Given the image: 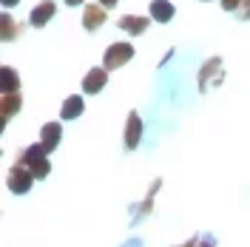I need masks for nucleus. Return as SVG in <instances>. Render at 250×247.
<instances>
[{
    "label": "nucleus",
    "instance_id": "ddd939ff",
    "mask_svg": "<svg viewBox=\"0 0 250 247\" xmlns=\"http://www.w3.org/2000/svg\"><path fill=\"white\" fill-rule=\"evenodd\" d=\"M222 9L225 12H233L242 20H250V0H222Z\"/></svg>",
    "mask_w": 250,
    "mask_h": 247
},
{
    "label": "nucleus",
    "instance_id": "39448f33",
    "mask_svg": "<svg viewBox=\"0 0 250 247\" xmlns=\"http://www.w3.org/2000/svg\"><path fill=\"white\" fill-rule=\"evenodd\" d=\"M105 82H108V71H105V68H91V71L85 74V80H83V91L97 94V91H103Z\"/></svg>",
    "mask_w": 250,
    "mask_h": 247
},
{
    "label": "nucleus",
    "instance_id": "9b49d317",
    "mask_svg": "<svg viewBox=\"0 0 250 247\" xmlns=\"http://www.w3.org/2000/svg\"><path fill=\"white\" fill-rule=\"evenodd\" d=\"M120 29L128 31V34H142V31L148 29V17H131V15H125V17H120Z\"/></svg>",
    "mask_w": 250,
    "mask_h": 247
},
{
    "label": "nucleus",
    "instance_id": "6e6552de",
    "mask_svg": "<svg viewBox=\"0 0 250 247\" xmlns=\"http://www.w3.org/2000/svg\"><path fill=\"white\" fill-rule=\"evenodd\" d=\"M54 12H57V6H54L51 0H43L40 6H34V9H31V26H37V29H40V26H46L48 20L54 17Z\"/></svg>",
    "mask_w": 250,
    "mask_h": 247
},
{
    "label": "nucleus",
    "instance_id": "7ed1b4c3",
    "mask_svg": "<svg viewBox=\"0 0 250 247\" xmlns=\"http://www.w3.org/2000/svg\"><path fill=\"white\" fill-rule=\"evenodd\" d=\"M131 57H134V46H128V43H114V46H108V51H105L103 65H105V68H120V65L128 62Z\"/></svg>",
    "mask_w": 250,
    "mask_h": 247
},
{
    "label": "nucleus",
    "instance_id": "a211bd4d",
    "mask_svg": "<svg viewBox=\"0 0 250 247\" xmlns=\"http://www.w3.org/2000/svg\"><path fill=\"white\" fill-rule=\"evenodd\" d=\"M196 247H213V242H210V239H205V242H199Z\"/></svg>",
    "mask_w": 250,
    "mask_h": 247
},
{
    "label": "nucleus",
    "instance_id": "9d476101",
    "mask_svg": "<svg viewBox=\"0 0 250 247\" xmlns=\"http://www.w3.org/2000/svg\"><path fill=\"white\" fill-rule=\"evenodd\" d=\"M20 88V77H17V71L12 65H3L0 68V91L3 94H17Z\"/></svg>",
    "mask_w": 250,
    "mask_h": 247
},
{
    "label": "nucleus",
    "instance_id": "dca6fc26",
    "mask_svg": "<svg viewBox=\"0 0 250 247\" xmlns=\"http://www.w3.org/2000/svg\"><path fill=\"white\" fill-rule=\"evenodd\" d=\"M20 111V94H3V120Z\"/></svg>",
    "mask_w": 250,
    "mask_h": 247
},
{
    "label": "nucleus",
    "instance_id": "f3484780",
    "mask_svg": "<svg viewBox=\"0 0 250 247\" xmlns=\"http://www.w3.org/2000/svg\"><path fill=\"white\" fill-rule=\"evenodd\" d=\"M117 3H120V0H100V6H103V9H111V6H117Z\"/></svg>",
    "mask_w": 250,
    "mask_h": 247
},
{
    "label": "nucleus",
    "instance_id": "f257e3e1",
    "mask_svg": "<svg viewBox=\"0 0 250 247\" xmlns=\"http://www.w3.org/2000/svg\"><path fill=\"white\" fill-rule=\"evenodd\" d=\"M46 148L43 145H31V148H26L23 151V156H20V165H26V168L34 173V179H43V176H48V159H46Z\"/></svg>",
    "mask_w": 250,
    "mask_h": 247
},
{
    "label": "nucleus",
    "instance_id": "aec40b11",
    "mask_svg": "<svg viewBox=\"0 0 250 247\" xmlns=\"http://www.w3.org/2000/svg\"><path fill=\"white\" fill-rule=\"evenodd\" d=\"M65 3H68V6H80V3H83V0H65Z\"/></svg>",
    "mask_w": 250,
    "mask_h": 247
},
{
    "label": "nucleus",
    "instance_id": "20e7f679",
    "mask_svg": "<svg viewBox=\"0 0 250 247\" xmlns=\"http://www.w3.org/2000/svg\"><path fill=\"white\" fill-rule=\"evenodd\" d=\"M210 77H216L219 82H222V80H225V71H222V60H219V57H210V60L205 62V68L202 71H199V88H208V85H210Z\"/></svg>",
    "mask_w": 250,
    "mask_h": 247
},
{
    "label": "nucleus",
    "instance_id": "0eeeda50",
    "mask_svg": "<svg viewBox=\"0 0 250 247\" xmlns=\"http://www.w3.org/2000/svg\"><path fill=\"white\" fill-rule=\"evenodd\" d=\"M140 134H142L140 114H131V117H128V123H125V148H128V151L140 145Z\"/></svg>",
    "mask_w": 250,
    "mask_h": 247
},
{
    "label": "nucleus",
    "instance_id": "1a4fd4ad",
    "mask_svg": "<svg viewBox=\"0 0 250 247\" xmlns=\"http://www.w3.org/2000/svg\"><path fill=\"white\" fill-rule=\"evenodd\" d=\"M60 137H62L60 123H46L43 125V134H40V145H43L46 151H54V148L60 145Z\"/></svg>",
    "mask_w": 250,
    "mask_h": 247
},
{
    "label": "nucleus",
    "instance_id": "423d86ee",
    "mask_svg": "<svg viewBox=\"0 0 250 247\" xmlns=\"http://www.w3.org/2000/svg\"><path fill=\"white\" fill-rule=\"evenodd\" d=\"M103 23H105V9L88 3V6H85V12H83V26H85L88 31H97Z\"/></svg>",
    "mask_w": 250,
    "mask_h": 247
},
{
    "label": "nucleus",
    "instance_id": "6ab92c4d",
    "mask_svg": "<svg viewBox=\"0 0 250 247\" xmlns=\"http://www.w3.org/2000/svg\"><path fill=\"white\" fill-rule=\"evenodd\" d=\"M15 3H20V0H3V6L9 9V6H15Z\"/></svg>",
    "mask_w": 250,
    "mask_h": 247
},
{
    "label": "nucleus",
    "instance_id": "f8f14e48",
    "mask_svg": "<svg viewBox=\"0 0 250 247\" xmlns=\"http://www.w3.org/2000/svg\"><path fill=\"white\" fill-rule=\"evenodd\" d=\"M151 17H154L156 23H168L173 17V6L168 0H154L151 3Z\"/></svg>",
    "mask_w": 250,
    "mask_h": 247
},
{
    "label": "nucleus",
    "instance_id": "2eb2a0df",
    "mask_svg": "<svg viewBox=\"0 0 250 247\" xmlns=\"http://www.w3.org/2000/svg\"><path fill=\"white\" fill-rule=\"evenodd\" d=\"M0 37H3V40H15V37H20V26H17L9 15L0 17Z\"/></svg>",
    "mask_w": 250,
    "mask_h": 247
},
{
    "label": "nucleus",
    "instance_id": "f03ea898",
    "mask_svg": "<svg viewBox=\"0 0 250 247\" xmlns=\"http://www.w3.org/2000/svg\"><path fill=\"white\" fill-rule=\"evenodd\" d=\"M31 182H34V173H31L26 165L17 162L15 168L9 170V190H15V193H29Z\"/></svg>",
    "mask_w": 250,
    "mask_h": 247
},
{
    "label": "nucleus",
    "instance_id": "412c9836",
    "mask_svg": "<svg viewBox=\"0 0 250 247\" xmlns=\"http://www.w3.org/2000/svg\"><path fill=\"white\" fill-rule=\"evenodd\" d=\"M193 245H199V242H196V239H193V242H188V245H182V247H193Z\"/></svg>",
    "mask_w": 250,
    "mask_h": 247
},
{
    "label": "nucleus",
    "instance_id": "4468645a",
    "mask_svg": "<svg viewBox=\"0 0 250 247\" xmlns=\"http://www.w3.org/2000/svg\"><path fill=\"white\" fill-rule=\"evenodd\" d=\"M83 114V97H68L65 103H62V108H60V117L62 120H74V117H80Z\"/></svg>",
    "mask_w": 250,
    "mask_h": 247
}]
</instances>
